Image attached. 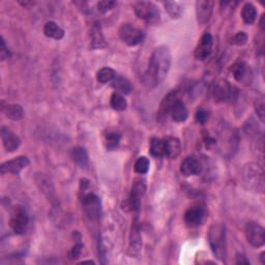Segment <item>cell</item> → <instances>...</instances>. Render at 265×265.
Masks as SVG:
<instances>
[{
	"label": "cell",
	"mask_w": 265,
	"mask_h": 265,
	"mask_svg": "<svg viewBox=\"0 0 265 265\" xmlns=\"http://www.w3.org/2000/svg\"><path fill=\"white\" fill-rule=\"evenodd\" d=\"M171 52L167 46H160L152 52L149 65L142 77L143 85L152 89L159 86L167 77L171 67Z\"/></svg>",
	"instance_id": "6da1fadb"
},
{
	"label": "cell",
	"mask_w": 265,
	"mask_h": 265,
	"mask_svg": "<svg viewBox=\"0 0 265 265\" xmlns=\"http://www.w3.org/2000/svg\"><path fill=\"white\" fill-rule=\"evenodd\" d=\"M208 243L215 257L225 263L227 258L226 228L221 223H215L208 231Z\"/></svg>",
	"instance_id": "7a4b0ae2"
},
{
	"label": "cell",
	"mask_w": 265,
	"mask_h": 265,
	"mask_svg": "<svg viewBox=\"0 0 265 265\" xmlns=\"http://www.w3.org/2000/svg\"><path fill=\"white\" fill-rule=\"evenodd\" d=\"M242 179L246 188L253 193H263L264 191V170L256 164L249 163L242 169Z\"/></svg>",
	"instance_id": "3957f363"
},
{
	"label": "cell",
	"mask_w": 265,
	"mask_h": 265,
	"mask_svg": "<svg viewBox=\"0 0 265 265\" xmlns=\"http://www.w3.org/2000/svg\"><path fill=\"white\" fill-rule=\"evenodd\" d=\"M136 16L147 24H158L161 20L159 7L151 1H139L134 4Z\"/></svg>",
	"instance_id": "277c9868"
},
{
	"label": "cell",
	"mask_w": 265,
	"mask_h": 265,
	"mask_svg": "<svg viewBox=\"0 0 265 265\" xmlns=\"http://www.w3.org/2000/svg\"><path fill=\"white\" fill-rule=\"evenodd\" d=\"M29 223V216L27 210L21 206L16 205L11 210V216H9V227L17 235H23L26 232Z\"/></svg>",
	"instance_id": "5b68a950"
},
{
	"label": "cell",
	"mask_w": 265,
	"mask_h": 265,
	"mask_svg": "<svg viewBox=\"0 0 265 265\" xmlns=\"http://www.w3.org/2000/svg\"><path fill=\"white\" fill-rule=\"evenodd\" d=\"M119 37L129 47H136L143 43L145 34L142 30L131 23L122 24L118 30Z\"/></svg>",
	"instance_id": "8992f818"
},
{
	"label": "cell",
	"mask_w": 265,
	"mask_h": 265,
	"mask_svg": "<svg viewBox=\"0 0 265 265\" xmlns=\"http://www.w3.org/2000/svg\"><path fill=\"white\" fill-rule=\"evenodd\" d=\"M82 207L90 221H98L101 215V202L95 193L85 194L82 198Z\"/></svg>",
	"instance_id": "52a82bcc"
},
{
	"label": "cell",
	"mask_w": 265,
	"mask_h": 265,
	"mask_svg": "<svg viewBox=\"0 0 265 265\" xmlns=\"http://www.w3.org/2000/svg\"><path fill=\"white\" fill-rule=\"evenodd\" d=\"M146 191V186L144 181L136 180L132 186V190L130 193V196L127 199L125 205L127 210H131L134 212H138L141 207V199L143 197Z\"/></svg>",
	"instance_id": "ba28073f"
},
{
	"label": "cell",
	"mask_w": 265,
	"mask_h": 265,
	"mask_svg": "<svg viewBox=\"0 0 265 265\" xmlns=\"http://www.w3.org/2000/svg\"><path fill=\"white\" fill-rule=\"evenodd\" d=\"M244 235L247 241L254 248H261L265 243V230L255 222H250L244 228Z\"/></svg>",
	"instance_id": "9c48e42d"
},
{
	"label": "cell",
	"mask_w": 265,
	"mask_h": 265,
	"mask_svg": "<svg viewBox=\"0 0 265 265\" xmlns=\"http://www.w3.org/2000/svg\"><path fill=\"white\" fill-rule=\"evenodd\" d=\"M142 250V236L140 230V223L138 216L135 217L132 223V228L130 233V241H129V255L132 258H138L140 256Z\"/></svg>",
	"instance_id": "30bf717a"
},
{
	"label": "cell",
	"mask_w": 265,
	"mask_h": 265,
	"mask_svg": "<svg viewBox=\"0 0 265 265\" xmlns=\"http://www.w3.org/2000/svg\"><path fill=\"white\" fill-rule=\"evenodd\" d=\"M179 99V94L177 90H172L168 95L164 97V99H162L159 110L157 112V121H159L160 124H164L165 121H167L169 115L171 114V111L173 106Z\"/></svg>",
	"instance_id": "8fae6325"
},
{
	"label": "cell",
	"mask_w": 265,
	"mask_h": 265,
	"mask_svg": "<svg viewBox=\"0 0 265 265\" xmlns=\"http://www.w3.org/2000/svg\"><path fill=\"white\" fill-rule=\"evenodd\" d=\"M205 216L206 212L204 207L197 204L189 207L186 210L185 216H183V220H185V223L187 224L188 227L197 228L200 225H202V223L204 222Z\"/></svg>",
	"instance_id": "7c38bea8"
},
{
	"label": "cell",
	"mask_w": 265,
	"mask_h": 265,
	"mask_svg": "<svg viewBox=\"0 0 265 265\" xmlns=\"http://www.w3.org/2000/svg\"><path fill=\"white\" fill-rule=\"evenodd\" d=\"M29 164H30V161L27 157H24V156L18 157L16 159L2 163L1 166H0V173H1L2 175L19 174V173L23 169L28 167Z\"/></svg>",
	"instance_id": "4fadbf2b"
},
{
	"label": "cell",
	"mask_w": 265,
	"mask_h": 265,
	"mask_svg": "<svg viewBox=\"0 0 265 265\" xmlns=\"http://www.w3.org/2000/svg\"><path fill=\"white\" fill-rule=\"evenodd\" d=\"M213 39L209 33H204L200 37L199 42L194 51V56L197 60H205L212 53Z\"/></svg>",
	"instance_id": "5bb4252c"
},
{
	"label": "cell",
	"mask_w": 265,
	"mask_h": 265,
	"mask_svg": "<svg viewBox=\"0 0 265 265\" xmlns=\"http://www.w3.org/2000/svg\"><path fill=\"white\" fill-rule=\"evenodd\" d=\"M231 72L233 74L234 79L237 82L243 84V85H250L253 79V73L250 66H248L244 61L239 60L236 61L231 67Z\"/></svg>",
	"instance_id": "9a60e30c"
},
{
	"label": "cell",
	"mask_w": 265,
	"mask_h": 265,
	"mask_svg": "<svg viewBox=\"0 0 265 265\" xmlns=\"http://www.w3.org/2000/svg\"><path fill=\"white\" fill-rule=\"evenodd\" d=\"M232 86L226 79H219L212 85V96L217 101H226L232 97Z\"/></svg>",
	"instance_id": "2e32d148"
},
{
	"label": "cell",
	"mask_w": 265,
	"mask_h": 265,
	"mask_svg": "<svg viewBox=\"0 0 265 265\" xmlns=\"http://www.w3.org/2000/svg\"><path fill=\"white\" fill-rule=\"evenodd\" d=\"M203 170V166L201 162L195 157H187L181 162L180 164V172L183 176H197L201 174Z\"/></svg>",
	"instance_id": "e0dca14e"
},
{
	"label": "cell",
	"mask_w": 265,
	"mask_h": 265,
	"mask_svg": "<svg viewBox=\"0 0 265 265\" xmlns=\"http://www.w3.org/2000/svg\"><path fill=\"white\" fill-rule=\"evenodd\" d=\"M213 1L210 0H199L196 2V17L199 24H206L213 12Z\"/></svg>",
	"instance_id": "ac0fdd59"
},
{
	"label": "cell",
	"mask_w": 265,
	"mask_h": 265,
	"mask_svg": "<svg viewBox=\"0 0 265 265\" xmlns=\"http://www.w3.org/2000/svg\"><path fill=\"white\" fill-rule=\"evenodd\" d=\"M0 134H1L3 147L5 148L6 151L14 152L19 148L20 145H21V139H20L19 136L16 135L11 129L2 127Z\"/></svg>",
	"instance_id": "d6986e66"
},
{
	"label": "cell",
	"mask_w": 265,
	"mask_h": 265,
	"mask_svg": "<svg viewBox=\"0 0 265 265\" xmlns=\"http://www.w3.org/2000/svg\"><path fill=\"white\" fill-rule=\"evenodd\" d=\"M164 142V157L174 160L181 152V143L176 137H166L163 139Z\"/></svg>",
	"instance_id": "ffe728a7"
},
{
	"label": "cell",
	"mask_w": 265,
	"mask_h": 265,
	"mask_svg": "<svg viewBox=\"0 0 265 265\" xmlns=\"http://www.w3.org/2000/svg\"><path fill=\"white\" fill-rule=\"evenodd\" d=\"M171 118L175 122H185L188 119L189 111L186 104L179 99L174 104L171 111Z\"/></svg>",
	"instance_id": "44dd1931"
},
{
	"label": "cell",
	"mask_w": 265,
	"mask_h": 265,
	"mask_svg": "<svg viewBox=\"0 0 265 265\" xmlns=\"http://www.w3.org/2000/svg\"><path fill=\"white\" fill-rule=\"evenodd\" d=\"M70 157H72L73 162L77 166L80 168H87L88 163H89V158L88 154L84 147L77 146L72 149V152H70Z\"/></svg>",
	"instance_id": "7402d4cb"
},
{
	"label": "cell",
	"mask_w": 265,
	"mask_h": 265,
	"mask_svg": "<svg viewBox=\"0 0 265 265\" xmlns=\"http://www.w3.org/2000/svg\"><path fill=\"white\" fill-rule=\"evenodd\" d=\"M91 48L93 49H101L106 47V39L104 37L101 28L99 23H95L91 28Z\"/></svg>",
	"instance_id": "603a6c76"
},
{
	"label": "cell",
	"mask_w": 265,
	"mask_h": 265,
	"mask_svg": "<svg viewBox=\"0 0 265 265\" xmlns=\"http://www.w3.org/2000/svg\"><path fill=\"white\" fill-rule=\"evenodd\" d=\"M2 113L6 118L14 121L22 120L24 117V110L22 106H20L18 104H11L4 106L2 108Z\"/></svg>",
	"instance_id": "cb8c5ba5"
},
{
	"label": "cell",
	"mask_w": 265,
	"mask_h": 265,
	"mask_svg": "<svg viewBox=\"0 0 265 265\" xmlns=\"http://www.w3.org/2000/svg\"><path fill=\"white\" fill-rule=\"evenodd\" d=\"M35 181L39 190L42 191L48 198L52 199L55 192H54V187L52 185V182H51V180L44 174H37L35 176Z\"/></svg>",
	"instance_id": "d4e9b609"
},
{
	"label": "cell",
	"mask_w": 265,
	"mask_h": 265,
	"mask_svg": "<svg viewBox=\"0 0 265 265\" xmlns=\"http://www.w3.org/2000/svg\"><path fill=\"white\" fill-rule=\"evenodd\" d=\"M44 34L49 38L59 40L64 38L65 30L54 21H49L44 26Z\"/></svg>",
	"instance_id": "484cf974"
},
{
	"label": "cell",
	"mask_w": 265,
	"mask_h": 265,
	"mask_svg": "<svg viewBox=\"0 0 265 265\" xmlns=\"http://www.w3.org/2000/svg\"><path fill=\"white\" fill-rule=\"evenodd\" d=\"M112 87H113L116 93L122 95V96H127L132 93V85L130 81L122 76H117L112 81Z\"/></svg>",
	"instance_id": "4316f807"
},
{
	"label": "cell",
	"mask_w": 265,
	"mask_h": 265,
	"mask_svg": "<svg viewBox=\"0 0 265 265\" xmlns=\"http://www.w3.org/2000/svg\"><path fill=\"white\" fill-rule=\"evenodd\" d=\"M241 18L246 24H253L257 19V9L252 3H246L241 9Z\"/></svg>",
	"instance_id": "83f0119b"
},
{
	"label": "cell",
	"mask_w": 265,
	"mask_h": 265,
	"mask_svg": "<svg viewBox=\"0 0 265 265\" xmlns=\"http://www.w3.org/2000/svg\"><path fill=\"white\" fill-rule=\"evenodd\" d=\"M150 155L155 158L164 157V142L163 139L152 137L150 139Z\"/></svg>",
	"instance_id": "f1b7e54d"
},
{
	"label": "cell",
	"mask_w": 265,
	"mask_h": 265,
	"mask_svg": "<svg viewBox=\"0 0 265 265\" xmlns=\"http://www.w3.org/2000/svg\"><path fill=\"white\" fill-rule=\"evenodd\" d=\"M110 105L116 111H125L128 108V101L122 95L113 93L110 98Z\"/></svg>",
	"instance_id": "f546056e"
},
{
	"label": "cell",
	"mask_w": 265,
	"mask_h": 265,
	"mask_svg": "<svg viewBox=\"0 0 265 265\" xmlns=\"http://www.w3.org/2000/svg\"><path fill=\"white\" fill-rule=\"evenodd\" d=\"M115 77H116L115 70L111 67H103L97 73V80L99 83H103V84L111 82V81H113Z\"/></svg>",
	"instance_id": "4dcf8cb0"
},
{
	"label": "cell",
	"mask_w": 265,
	"mask_h": 265,
	"mask_svg": "<svg viewBox=\"0 0 265 265\" xmlns=\"http://www.w3.org/2000/svg\"><path fill=\"white\" fill-rule=\"evenodd\" d=\"M120 139H121L120 132L115 131H109L105 134V146L109 150L114 149L119 144Z\"/></svg>",
	"instance_id": "1f68e13d"
},
{
	"label": "cell",
	"mask_w": 265,
	"mask_h": 265,
	"mask_svg": "<svg viewBox=\"0 0 265 265\" xmlns=\"http://www.w3.org/2000/svg\"><path fill=\"white\" fill-rule=\"evenodd\" d=\"M164 6H165V9L167 11V13L169 14V16L172 19H178L181 17L183 9H182V6L179 2L166 1V2H164Z\"/></svg>",
	"instance_id": "d6a6232c"
},
{
	"label": "cell",
	"mask_w": 265,
	"mask_h": 265,
	"mask_svg": "<svg viewBox=\"0 0 265 265\" xmlns=\"http://www.w3.org/2000/svg\"><path fill=\"white\" fill-rule=\"evenodd\" d=\"M150 162L146 157H140L134 165V171L138 174H146L149 170Z\"/></svg>",
	"instance_id": "836d02e7"
},
{
	"label": "cell",
	"mask_w": 265,
	"mask_h": 265,
	"mask_svg": "<svg viewBox=\"0 0 265 265\" xmlns=\"http://www.w3.org/2000/svg\"><path fill=\"white\" fill-rule=\"evenodd\" d=\"M247 42H248V34L243 32L237 33L231 38V44L234 46H238V47L246 45Z\"/></svg>",
	"instance_id": "e575fe53"
},
{
	"label": "cell",
	"mask_w": 265,
	"mask_h": 265,
	"mask_svg": "<svg viewBox=\"0 0 265 265\" xmlns=\"http://www.w3.org/2000/svg\"><path fill=\"white\" fill-rule=\"evenodd\" d=\"M209 112L204 109H199L196 114H195V119L200 125H205L206 122L209 120Z\"/></svg>",
	"instance_id": "d590c367"
},
{
	"label": "cell",
	"mask_w": 265,
	"mask_h": 265,
	"mask_svg": "<svg viewBox=\"0 0 265 265\" xmlns=\"http://www.w3.org/2000/svg\"><path fill=\"white\" fill-rule=\"evenodd\" d=\"M255 111H256L257 116L259 117V119L262 122H264V120H265V105H264L263 99H259L256 100V103H255Z\"/></svg>",
	"instance_id": "8d00e7d4"
},
{
	"label": "cell",
	"mask_w": 265,
	"mask_h": 265,
	"mask_svg": "<svg viewBox=\"0 0 265 265\" xmlns=\"http://www.w3.org/2000/svg\"><path fill=\"white\" fill-rule=\"evenodd\" d=\"M9 57H11V52H9V50L5 44L3 36H1V42H0V60L4 61Z\"/></svg>",
	"instance_id": "74e56055"
},
{
	"label": "cell",
	"mask_w": 265,
	"mask_h": 265,
	"mask_svg": "<svg viewBox=\"0 0 265 265\" xmlns=\"http://www.w3.org/2000/svg\"><path fill=\"white\" fill-rule=\"evenodd\" d=\"M115 5H116L115 1H99L98 3V9H99V12L105 14L111 11V9H113Z\"/></svg>",
	"instance_id": "f35d334b"
},
{
	"label": "cell",
	"mask_w": 265,
	"mask_h": 265,
	"mask_svg": "<svg viewBox=\"0 0 265 265\" xmlns=\"http://www.w3.org/2000/svg\"><path fill=\"white\" fill-rule=\"evenodd\" d=\"M82 249H83V244L82 243L75 244V246L72 248V250H70L69 253H68V258L70 260L78 259L80 257L81 252H82Z\"/></svg>",
	"instance_id": "ab89813d"
},
{
	"label": "cell",
	"mask_w": 265,
	"mask_h": 265,
	"mask_svg": "<svg viewBox=\"0 0 265 265\" xmlns=\"http://www.w3.org/2000/svg\"><path fill=\"white\" fill-rule=\"evenodd\" d=\"M236 264H250V261L247 259V257L244 256V255L241 254H237L236 255Z\"/></svg>",
	"instance_id": "60d3db41"
},
{
	"label": "cell",
	"mask_w": 265,
	"mask_h": 265,
	"mask_svg": "<svg viewBox=\"0 0 265 265\" xmlns=\"http://www.w3.org/2000/svg\"><path fill=\"white\" fill-rule=\"evenodd\" d=\"M264 252H262L261 253V255H260V260H261V263L262 264H265V257H264Z\"/></svg>",
	"instance_id": "b9f144b4"
}]
</instances>
